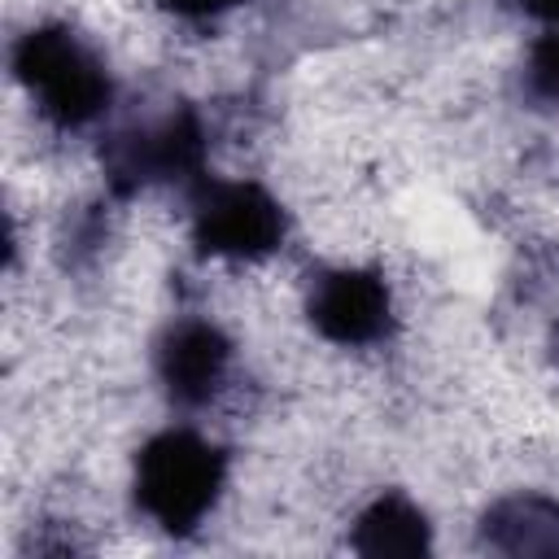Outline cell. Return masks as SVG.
I'll list each match as a JSON object with an SVG mask.
<instances>
[{
  "mask_svg": "<svg viewBox=\"0 0 559 559\" xmlns=\"http://www.w3.org/2000/svg\"><path fill=\"white\" fill-rule=\"evenodd\" d=\"M223 485H227V454L201 432L166 428L135 454V476H131L135 507L170 537H188L214 511Z\"/></svg>",
  "mask_w": 559,
  "mask_h": 559,
  "instance_id": "1",
  "label": "cell"
},
{
  "mask_svg": "<svg viewBox=\"0 0 559 559\" xmlns=\"http://www.w3.org/2000/svg\"><path fill=\"white\" fill-rule=\"evenodd\" d=\"M13 79L31 92L35 109L61 131L96 122L114 96L109 70L96 57V48H87L83 35H74L61 22L31 26L13 44Z\"/></svg>",
  "mask_w": 559,
  "mask_h": 559,
  "instance_id": "2",
  "label": "cell"
},
{
  "mask_svg": "<svg viewBox=\"0 0 559 559\" xmlns=\"http://www.w3.org/2000/svg\"><path fill=\"white\" fill-rule=\"evenodd\" d=\"M192 245L205 258L253 262L280 249L288 223L284 205L253 179H197L192 188Z\"/></svg>",
  "mask_w": 559,
  "mask_h": 559,
  "instance_id": "3",
  "label": "cell"
},
{
  "mask_svg": "<svg viewBox=\"0 0 559 559\" xmlns=\"http://www.w3.org/2000/svg\"><path fill=\"white\" fill-rule=\"evenodd\" d=\"M105 179L118 197L148 183H197L205 179V127L192 109H170L157 122L131 127L105 144Z\"/></svg>",
  "mask_w": 559,
  "mask_h": 559,
  "instance_id": "4",
  "label": "cell"
},
{
  "mask_svg": "<svg viewBox=\"0 0 559 559\" xmlns=\"http://www.w3.org/2000/svg\"><path fill=\"white\" fill-rule=\"evenodd\" d=\"M310 328L345 349L376 345L393 332V297L389 284L367 266H332L319 271L306 293Z\"/></svg>",
  "mask_w": 559,
  "mask_h": 559,
  "instance_id": "5",
  "label": "cell"
},
{
  "mask_svg": "<svg viewBox=\"0 0 559 559\" xmlns=\"http://www.w3.org/2000/svg\"><path fill=\"white\" fill-rule=\"evenodd\" d=\"M157 380L166 397L183 411H197L218 397L231 371V341L210 319H179L157 341Z\"/></svg>",
  "mask_w": 559,
  "mask_h": 559,
  "instance_id": "6",
  "label": "cell"
},
{
  "mask_svg": "<svg viewBox=\"0 0 559 559\" xmlns=\"http://www.w3.org/2000/svg\"><path fill=\"white\" fill-rule=\"evenodd\" d=\"M480 546L524 559L559 555V502L546 493H507L480 515Z\"/></svg>",
  "mask_w": 559,
  "mask_h": 559,
  "instance_id": "7",
  "label": "cell"
},
{
  "mask_svg": "<svg viewBox=\"0 0 559 559\" xmlns=\"http://www.w3.org/2000/svg\"><path fill=\"white\" fill-rule=\"evenodd\" d=\"M349 546L358 555L371 559H389V555H424L432 546V528L428 515L406 498V493H380L376 502L362 507V515L354 520V537Z\"/></svg>",
  "mask_w": 559,
  "mask_h": 559,
  "instance_id": "8",
  "label": "cell"
},
{
  "mask_svg": "<svg viewBox=\"0 0 559 559\" xmlns=\"http://www.w3.org/2000/svg\"><path fill=\"white\" fill-rule=\"evenodd\" d=\"M524 96L542 109H559V26L546 31L524 57Z\"/></svg>",
  "mask_w": 559,
  "mask_h": 559,
  "instance_id": "9",
  "label": "cell"
},
{
  "mask_svg": "<svg viewBox=\"0 0 559 559\" xmlns=\"http://www.w3.org/2000/svg\"><path fill=\"white\" fill-rule=\"evenodd\" d=\"M236 4H245V0H162L166 13L188 17V22H210V17H218V13L236 9Z\"/></svg>",
  "mask_w": 559,
  "mask_h": 559,
  "instance_id": "10",
  "label": "cell"
},
{
  "mask_svg": "<svg viewBox=\"0 0 559 559\" xmlns=\"http://www.w3.org/2000/svg\"><path fill=\"white\" fill-rule=\"evenodd\" d=\"M507 4L528 13V17H537V22H555L559 26V0H507Z\"/></svg>",
  "mask_w": 559,
  "mask_h": 559,
  "instance_id": "11",
  "label": "cell"
},
{
  "mask_svg": "<svg viewBox=\"0 0 559 559\" xmlns=\"http://www.w3.org/2000/svg\"><path fill=\"white\" fill-rule=\"evenodd\" d=\"M555 362H559V328H555Z\"/></svg>",
  "mask_w": 559,
  "mask_h": 559,
  "instance_id": "12",
  "label": "cell"
}]
</instances>
